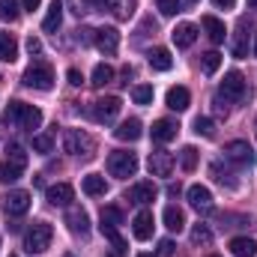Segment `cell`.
Here are the masks:
<instances>
[{
    "label": "cell",
    "mask_w": 257,
    "mask_h": 257,
    "mask_svg": "<svg viewBox=\"0 0 257 257\" xmlns=\"http://www.w3.org/2000/svg\"><path fill=\"white\" fill-rule=\"evenodd\" d=\"M24 168H27V153H24V147H18V144H9V150H6V159L0 162V183L6 186V183H15V180H21Z\"/></svg>",
    "instance_id": "6da1fadb"
},
{
    "label": "cell",
    "mask_w": 257,
    "mask_h": 257,
    "mask_svg": "<svg viewBox=\"0 0 257 257\" xmlns=\"http://www.w3.org/2000/svg\"><path fill=\"white\" fill-rule=\"evenodd\" d=\"M6 120H9V123H18V126L27 128V132H33V128L42 126V111L33 108V105H24V102H9Z\"/></svg>",
    "instance_id": "7a4b0ae2"
},
{
    "label": "cell",
    "mask_w": 257,
    "mask_h": 257,
    "mask_svg": "<svg viewBox=\"0 0 257 257\" xmlns=\"http://www.w3.org/2000/svg\"><path fill=\"white\" fill-rule=\"evenodd\" d=\"M108 174L117 177V180H128L138 174V156L128 153V150H114L108 156Z\"/></svg>",
    "instance_id": "3957f363"
},
{
    "label": "cell",
    "mask_w": 257,
    "mask_h": 257,
    "mask_svg": "<svg viewBox=\"0 0 257 257\" xmlns=\"http://www.w3.org/2000/svg\"><path fill=\"white\" fill-rule=\"evenodd\" d=\"M51 236H54L51 224H48V221H36V224H30V230L24 233V248H27L30 254L48 251V245H51Z\"/></svg>",
    "instance_id": "277c9868"
},
{
    "label": "cell",
    "mask_w": 257,
    "mask_h": 257,
    "mask_svg": "<svg viewBox=\"0 0 257 257\" xmlns=\"http://www.w3.org/2000/svg\"><path fill=\"white\" fill-rule=\"evenodd\" d=\"M24 84L33 87V90H51L54 87V69L48 63H30L27 72H24Z\"/></svg>",
    "instance_id": "5b68a950"
},
{
    "label": "cell",
    "mask_w": 257,
    "mask_h": 257,
    "mask_svg": "<svg viewBox=\"0 0 257 257\" xmlns=\"http://www.w3.org/2000/svg\"><path fill=\"white\" fill-rule=\"evenodd\" d=\"M63 150L72 156H93V138L81 128H66L63 132Z\"/></svg>",
    "instance_id": "8992f818"
},
{
    "label": "cell",
    "mask_w": 257,
    "mask_h": 257,
    "mask_svg": "<svg viewBox=\"0 0 257 257\" xmlns=\"http://www.w3.org/2000/svg\"><path fill=\"white\" fill-rule=\"evenodd\" d=\"M218 96H224V99H230V102H239V99L245 96V78H242V72L230 69V72L224 75L221 87H218Z\"/></svg>",
    "instance_id": "52a82bcc"
},
{
    "label": "cell",
    "mask_w": 257,
    "mask_h": 257,
    "mask_svg": "<svg viewBox=\"0 0 257 257\" xmlns=\"http://www.w3.org/2000/svg\"><path fill=\"white\" fill-rule=\"evenodd\" d=\"M120 108H123V102H120L117 96H105V99H96V102H93L90 114H93V120H99V123H111V120L120 114Z\"/></svg>",
    "instance_id": "ba28073f"
},
{
    "label": "cell",
    "mask_w": 257,
    "mask_h": 257,
    "mask_svg": "<svg viewBox=\"0 0 257 257\" xmlns=\"http://www.w3.org/2000/svg\"><path fill=\"white\" fill-rule=\"evenodd\" d=\"M156 194H159L156 183H153V180H144V183H135V186L128 189L126 200L138 203V206H147V203H153V200H156Z\"/></svg>",
    "instance_id": "9c48e42d"
},
{
    "label": "cell",
    "mask_w": 257,
    "mask_h": 257,
    "mask_svg": "<svg viewBox=\"0 0 257 257\" xmlns=\"http://www.w3.org/2000/svg\"><path fill=\"white\" fill-rule=\"evenodd\" d=\"M96 48H99L105 57L117 54V48H120V30H117V27H102V30H96Z\"/></svg>",
    "instance_id": "30bf717a"
},
{
    "label": "cell",
    "mask_w": 257,
    "mask_h": 257,
    "mask_svg": "<svg viewBox=\"0 0 257 257\" xmlns=\"http://www.w3.org/2000/svg\"><path fill=\"white\" fill-rule=\"evenodd\" d=\"M224 159L233 162V165H251L254 162V150L245 144V141H230L224 147Z\"/></svg>",
    "instance_id": "8fae6325"
},
{
    "label": "cell",
    "mask_w": 257,
    "mask_h": 257,
    "mask_svg": "<svg viewBox=\"0 0 257 257\" xmlns=\"http://www.w3.org/2000/svg\"><path fill=\"white\" fill-rule=\"evenodd\" d=\"M150 174L153 177H171V171H174V156L171 153H165V150H156V153H150Z\"/></svg>",
    "instance_id": "7c38bea8"
},
{
    "label": "cell",
    "mask_w": 257,
    "mask_h": 257,
    "mask_svg": "<svg viewBox=\"0 0 257 257\" xmlns=\"http://www.w3.org/2000/svg\"><path fill=\"white\" fill-rule=\"evenodd\" d=\"M66 224H69V230H72L75 236H87V233H90V215H87V209H81V206H69V212H66Z\"/></svg>",
    "instance_id": "4fadbf2b"
},
{
    "label": "cell",
    "mask_w": 257,
    "mask_h": 257,
    "mask_svg": "<svg viewBox=\"0 0 257 257\" xmlns=\"http://www.w3.org/2000/svg\"><path fill=\"white\" fill-rule=\"evenodd\" d=\"M153 227H156V221H153V212L150 209H141L138 215H135V221H132V233H135V239H150L153 236Z\"/></svg>",
    "instance_id": "5bb4252c"
},
{
    "label": "cell",
    "mask_w": 257,
    "mask_h": 257,
    "mask_svg": "<svg viewBox=\"0 0 257 257\" xmlns=\"http://www.w3.org/2000/svg\"><path fill=\"white\" fill-rule=\"evenodd\" d=\"M3 209H6L9 215H24V212L30 209V194L27 192H9L3 197Z\"/></svg>",
    "instance_id": "9a60e30c"
},
{
    "label": "cell",
    "mask_w": 257,
    "mask_h": 257,
    "mask_svg": "<svg viewBox=\"0 0 257 257\" xmlns=\"http://www.w3.org/2000/svg\"><path fill=\"white\" fill-rule=\"evenodd\" d=\"M186 197H189V203H192L197 212H209V209H212V192H209L206 186H192V189L186 192Z\"/></svg>",
    "instance_id": "2e32d148"
},
{
    "label": "cell",
    "mask_w": 257,
    "mask_h": 257,
    "mask_svg": "<svg viewBox=\"0 0 257 257\" xmlns=\"http://www.w3.org/2000/svg\"><path fill=\"white\" fill-rule=\"evenodd\" d=\"M177 132H180V126H177L174 120H156L153 128H150V135H153L156 144H168V141H174Z\"/></svg>",
    "instance_id": "e0dca14e"
},
{
    "label": "cell",
    "mask_w": 257,
    "mask_h": 257,
    "mask_svg": "<svg viewBox=\"0 0 257 257\" xmlns=\"http://www.w3.org/2000/svg\"><path fill=\"white\" fill-rule=\"evenodd\" d=\"M174 45L177 48H192L194 45V39H197V27L194 24H189V21H183V24H177L174 27Z\"/></svg>",
    "instance_id": "ac0fdd59"
},
{
    "label": "cell",
    "mask_w": 257,
    "mask_h": 257,
    "mask_svg": "<svg viewBox=\"0 0 257 257\" xmlns=\"http://www.w3.org/2000/svg\"><path fill=\"white\" fill-rule=\"evenodd\" d=\"M45 194H48V203H54V206H69L75 200V189L69 183H57V186H51Z\"/></svg>",
    "instance_id": "d6986e66"
},
{
    "label": "cell",
    "mask_w": 257,
    "mask_h": 257,
    "mask_svg": "<svg viewBox=\"0 0 257 257\" xmlns=\"http://www.w3.org/2000/svg\"><path fill=\"white\" fill-rule=\"evenodd\" d=\"M162 221H165V227L171 230V233H180L183 227H186V215H183V209L180 206H165V212H162Z\"/></svg>",
    "instance_id": "ffe728a7"
},
{
    "label": "cell",
    "mask_w": 257,
    "mask_h": 257,
    "mask_svg": "<svg viewBox=\"0 0 257 257\" xmlns=\"http://www.w3.org/2000/svg\"><path fill=\"white\" fill-rule=\"evenodd\" d=\"M141 135H144V126H141V120H138V117L123 120L120 126L114 128V138H120V141H138Z\"/></svg>",
    "instance_id": "44dd1931"
},
{
    "label": "cell",
    "mask_w": 257,
    "mask_h": 257,
    "mask_svg": "<svg viewBox=\"0 0 257 257\" xmlns=\"http://www.w3.org/2000/svg\"><path fill=\"white\" fill-rule=\"evenodd\" d=\"M203 30H206V36H209V42H215V45H221L224 42V36H227V30H224V24L215 18V15H203Z\"/></svg>",
    "instance_id": "7402d4cb"
},
{
    "label": "cell",
    "mask_w": 257,
    "mask_h": 257,
    "mask_svg": "<svg viewBox=\"0 0 257 257\" xmlns=\"http://www.w3.org/2000/svg\"><path fill=\"white\" fill-rule=\"evenodd\" d=\"M165 102H168V108H171V111H186V108H189V102H192V93H189L186 87H171Z\"/></svg>",
    "instance_id": "603a6c76"
},
{
    "label": "cell",
    "mask_w": 257,
    "mask_h": 257,
    "mask_svg": "<svg viewBox=\"0 0 257 257\" xmlns=\"http://www.w3.org/2000/svg\"><path fill=\"white\" fill-rule=\"evenodd\" d=\"M150 66L156 69V72H168L171 66H174V57H171V51L168 48H150Z\"/></svg>",
    "instance_id": "cb8c5ba5"
},
{
    "label": "cell",
    "mask_w": 257,
    "mask_h": 257,
    "mask_svg": "<svg viewBox=\"0 0 257 257\" xmlns=\"http://www.w3.org/2000/svg\"><path fill=\"white\" fill-rule=\"evenodd\" d=\"M60 21H63V3H60V0H51V6H48V15H45V21H42V27H45L48 33H57Z\"/></svg>",
    "instance_id": "d4e9b609"
},
{
    "label": "cell",
    "mask_w": 257,
    "mask_h": 257,
    "mask_svg": "<svg viewBox=\"0 0 257 257\" xmlns=\"http://www.w3.org/2000/svg\"><path fill=\"white\" fill-rule=\"evenodd\" d=\"M99 227H102V233H105V236L111 239V245H114V254H117V257H120V254H126V251H128V245H126V239L120 236L117 224H105V221H102Z\"/></svg>",
    "instance_id": "484cf974"
},
{
    "label": "cell",
    "mask_w": 257,
    "mask_h": 257,
    "mask_svg": "<svg viewBox=\"0 0 257 257\" xmlns=\"http://www.w3.org/2000/svg\"><path fill=\"white\" fill-rule=\"evenodd\" d=\"M230 251H233V257H254L257 242L248 236H236V239H230Z\"/></svg>",
    "instance_id": "4316f807"
},
{
    "label": "cell",
    "mask_w": 257,
    "mask_h": 257,
    "mask_svg": "<svg viewBox=\"0 0 257 257\" xmlns=\"http://www.w3.org/2000/svg\"><path fill=\"white\" fill-rule=\"evenodd\" d=\"M15 57H18V42H15V36H12V33H0V60L12 63Z\"/></svg>",
    "instance_id": "83f0119b"
},
{
    "label": "cell",
    "mask_w": 257,
    "mask_h": 257,
    "mask_svg": "<svg viewBox=\"0 0 257 257\" xmlns=\"http://www.w3.org/2000/svg\"><path fill=\"white\" fill-rule=\"evenodd\" d=\"M105 192H108L105 177H99V174H87V177H84V194L99 197V194H105Z\"/></svg>",
    "instance_id": "f1b7e54d"
},
{
    "label": "cell",
    "mask_w": 257,
    "mask_h": 257,
    "mask_svg": "<svg viewBox=\"0 0 257 257\" xmlns=\"http://www.w3.org/2000/svg\"><path fill=\"white\" fill-rule=\"evenodd\" d=\"M230 51H233V57H248V33H245V24H239V30L233 33Z\"/></svg>",
    "instance_id": "f546056e"
},
{
    "label": "cell",
    "mask_w": 257,
    "mask_h": 257,
    "mask_svg": "<svg viewBox=\"0 0 257 257\" xmlns=\"http://www.w3.org/2000/svg\"><path fill=\"white\" fill-rule=\"evenodd\" d=\"M111 81H114V69L108 63H99L93 69V81H90L93 87H105V84H111Z\"/></svg>",
    "instance_id": "4dcf8cb0"
},
{
    "label": "cell",
    "mask_w": 257,
    "mask_h": 257,
    "mask_svg": "<svg viewBox=\"0 0 257 257\" xmlns=\"http://www.w3.org/2000/svg\"><path fill=\"white\" fill-rule=\"evenodd\" d=\"M18 15H21V3L18 0H0V18L3 21H18Z\"/></svg>",
    "instance_id": "1f68e13d"
},
{
    "label": "cell",
    "mask_w": 257,
    "mask_h": 257,
    "mask_svg": "<svg viewBox=\"0 0 257 257\" xmlns=\"http://www.w3.org/2000/svg\"><path fill=\"white\" fill-rule=\"evenodd\" d=\"M108 6H111V12H114L120 21L132 18V12H135V0H108Z\"/></svg>",
    "instance_id": "d6a6232c"
},
{
    "label": "cell",
    "mask_w": 257,
    "mask_h": 257,
    "mask_svg": "<svg viewBox=\"0 0 257 257\" xmlns=\"http://www.w3.org/2000/svg\"><path fill=\"white\" fill-rule=\"evenodd\" d=\"M153 96H156V93H153V87H150V84H138V87H132V99H135L138 105H150V102H153Z\"/></svg>",
    "instance_id": "836d02e7"
},
{
    "label": "cell",
    "mask_w": 257,
    "mask_h": 257,
    "mask_svg": "<svg viewBox=\"0 0 257 257\" xmlns=\"http://www.w3.org/2000/svg\"><path fill=\"white\" fill-rule=\"evenodd\" d=\"M212 242V230L206 224H194L192 227V245H209Z\"/></svg>",
    "instance_id": "e575fe53"
},
{
    "label": "cell",
    "mask_w": 257,
    "mask_h": 257,
    "mask_svg": "<svg viewBox=\"0 0 257 257\" xmlns=\"http://www.w3.org/2000/svg\"><path fill=\"white\" fill-rule=\"evenodd\" d=\"M200 66H203L206 75H215L218 66H221V54H218V51H206V54L200 57Z\"/></svg>",
    "instance_id": "d590c367"
},
{
    "label": "cell",
    "mask_w": 257,
    "mask_h": 257,
    "mask_svg": "<svg viewBox=\"0 0 257 257\" xmlns=\"http://www.w3.org/2000/svg\"><path fill=\"white\" fill-rule=\"evenodd\" d=\"M180 168H183V171H194V168H197V150H194V147H183V153H180Z\"/></svg>",
    "instance_id": "8d00e7d4"
},
{
    "label": "cell",
    "mask_w": 257,
    "mask_h": 257,
    "mask_svg": "<svg viewBox=\"0 0 257 257\" xmlns=\"http://www.w3.org/2000/svg\"><path fill=\"white\" fill-rule=\"evenodd\" d=\"M33 150L36 153H51L54 150V138L51 135H33Z\"/></svg>",
    "instance_id": "74e56055"
},
{
    "label": "cell",
    "mask_w": 257,
    "mask_h": 257,
    "mask_svg": "<svg viewBox=\"0 0 257 257\" xmlns=\"http://www.w3.org/2000/svg\"><path fill=\"white\" fill-rule=\"evenodd\" d=\"M102 221L120 227V224H123V212H120V206H105V209H102Z\"/></svg>",
    "instance_id": "f35d334b"
},
{
    "label": "cell",
    "mask_w": 257,
    "mask_h": 257,
    "mask_svg": "<svg viewBox=\"0 0 257 257\" xmlns=\"http://www.w3.org/2000/svg\"><path fill=\"white\" fill-rule=\"evenodd\" d=\"M194 132L203 135V138H212V135H215V123H212L209 117H197V120H194Z\"/></svg>",
    "instance_id": "ab89813d"
},
{
    "label": "cell",
    "mask_w": 257,
    "mask_h": 257,
    "mask_svg": "<svg viewBox=\"0 0 257 257\" xmlns=\"http://www.w3.org/2000/svg\"><path fill=\"white\" fill-rule=\"evenodd\" d=\"M156 6H159L162 15H177V12H183V3H180V0H156Z\"/></svg>",
    "instance_id": "60d3db41"
},
{
    "label": "cell",
    "mask_w": 257,
    "mask_h": 257,
    "mask_svg": "<svg viewBox=\"0 0 257 257\" xmlns=\"http://www.w3.org/2000/svg\"><path fill=\"white\" fill-rule=\"evenodd\" d=\"M78 42H81V45H87V42H96V30H90V27L78 30Z\"/></svg>",
    "instance_id": "b9f144b4"
},
{
    "label": "cell",
    "mask_w": 257,
    "mask_h": 257,
    "mask_svg": "<svg viewBox=\"0 0 257 257\" xmlns=\"http://www.w3.org/2000/svg\"><path fill=\"white\" fill-rule=\"evenodd\" d=\"M174 254V242H171V239H162V242H159V257H171Z\"/></svg>",
    "instance_id": "7bdbcfd3"
},
{
    "label": "cell",
    "mask_w": 257,
    "mask_h": 257,
    "mask_svg": "<svg viewBox=\"0 0 257 257\" xmlns=\"http://www.w3.org/2000/svg\"><path fill=\"white\" fill-rule=\"evenodd\" d=\"M27 51H30L33 57H36V54H42V42H39L36 36H30V39H27Z\"/></svg>",
    "instance_id": "ee69618b"
},
{
    "label": "cell",
    "mask_w": 257,
    "mask_h": 257,
    "mask_svg": "<svg viewBox=\"0 0 257 257\" xmlns=\"http://www.w3.org/2000/svg\"><path fill=\"white\" fill-rule=\"evenodd\" d=\"M66 78H69V84H72V87H81V81H84L78 69H69V72H66Z\"/></svg>",
    "instance_id": "f6af8a7d"
},
{
    "label": "cell",
    "mask_w": 257,
    "mask_h": 257,
    "mask_svg": "<svg viewBox=\"0 0 257 257\" xmlns=\"http://www.w3.org/2000/svg\"><path fill=\"white\" fill-rule=\"evenodd\" d=\"M212 3H215V9H233L236 0H212Z\"/></svg>",
    "instance_id": "bcb514c9"
},
{
    "label": "cell",
    "mask_w": 257,
    "mask_h": 257,
    "mask_svg": "<svg viewBox=\"0 0 257 257\" xmlns=\"http://www.w3.org/2000/svg\"><path fill=\"white\" fill-rule=\"evenodd\" d=\"M21 3H24V9H30V12H33V9H39V3H42V0H21Z\"/></svg>",
    "instance_id": "7dc6e473"
},
{
    "label": "cell",
    "mask_w": 257,
    "mask_h": 257,
    "mask_svg": "<svg viewBox=\"0 0 257 257\" xmlns=\"http://www.w3.org/2000/svg\"><path fill=\"white\" fill-rule=\"evenodd\" d=\"M87 3H93V6H99V9H105V6H108V0H87Z\"/></svg>",
    "instance_id": "c3c4849f"
},
{
    "label": "cell",
    "mask_w": 257,
    "mask_h": 257,
    "mask_svg": "<svg viewBox=\"0 0 257 257\" xmlns=\"http://www.w3.org/2000/svg\"><path fill=\"white\" fill-rule=\"evenodd\" d=\"M254 57H257V33H254Z\"/></svg>",
    "instance_id": "681fc988"
},
{
    "label": "cell",
    "mask_w": 257,
    "mask_h": 257,
    "mask_svg": "<svg viewBox=\"0 0 257 257\" xmlns=\"http://www.w3.org/2000/svg\"><path fill=\"white\" fill-rule=\"evenodd\" d=\"M248 3H251V6H257V0H248Z\"/></svg>",
    "instance_id": "f907efd6"
},
{
    "label": "cell",
    "mask_w": 257,
    "mask_h": 257,
    "mask_svg": "<svg viewBox=\"0 0 257 257\" xmlns=\"http://www.w3.org/2000/svg\"><path fill=\"white\" fill-rule=\"evenodd\" d=\"M138 257H153V254H138Z\"/></svg>",
    "instance_id": "816d5d0a"
},
{
    "label": "cell",
    "mask_w": 257,
    "mask_h": 257,
    "mask_svg": "<svg viewBox=\"0 0 257 257\" xmlns=\"http://www.w3.org/2000/svg\"><path fill=\"white\" fill-rule=\"evenodd\" d=\"M63 257H75V254H63Z\"/></svg>",
    "instance_id": "f5cc1de1"
},
{
    "label": "cell",
    "mask_w": 257,
    "mask_h": 257,
    "mask_svg": "<svg viewBox=\"0 0 257 257\" xmlns=\"http://www.w3.org/2000/svg\"><path fill=\"white\" fill-rule=\"evenodd\" d=\"M209 257H218V254H209Z\"/></svg>",
    "instance_id": "db71d44e"
},
{
    "label": "cell",
    "mask_w": 257,
    "mask_h": 257,
    "mask_svg": "<svg viewBox=\"0 0 257 257\" xmlns=\"http://www.w3.org/2000/svg\"><path fill=\"white\" fill-rule=\"evenodd\" d=\"M111 257H117V254H111Z\"/></svg>",
    "instance_id": "11a10c76"
},
{
    "label": "cell",
    "mask_w": 257,
    "mask_h": 257,
    "mask_svg": "<svg viewBox=\"0 0 257 257\" xmlns=\"http://www.w3.org/2000/svg\"><path fill=\"white\" fill-rule=\"evenodd\" d=\"M9 257H15V254H9Z\"/></svg>",
    "instance_id": "9f6ffc18"
}]
</instances>
